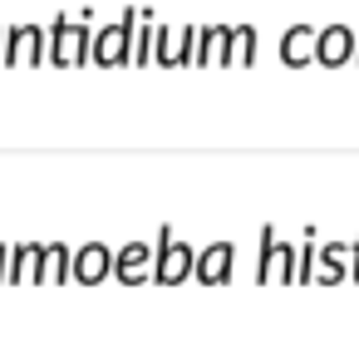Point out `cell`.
<instances>
[{"label":"cell","instance_id":"obj_1","mask_svg":"<svg viewBox=\"0 0 359 345\" xmlns=\"http://www.w3.org/2000/svg\"><path fill=\"white\" fill-rule=\"evenodd\" d=\"M261 286H295L300 281V247H285L271 227L261 232V261H256Z\"/></svg>","mask_w":359,"mask_h":345},{"label":"cell","instance_id":"obj_2","mask_svg":"<svg viewBox=\"0 0 359 345\" xmlns=\"http://www.w3.org/2000/svg\"><path fill=\"white\" fill-rule=\"evenodd\" d=\"M153 276L163 281V286H177V281H187V276H197V261H192V247H182V242H172V232L163 227V247H158V266H153Z\"/></svg>","mask_w":359,"mask_h":345},{"label":"cell","instance_id":"obj_3","mask_svg":"<svg viewBox=\"0 0 359 345\" xmlns=\"http://www.w3.org/2000/svg\"><path fill=\"white\" fill-rule=\"evenodd\" d=\"M114 261H118V256H114L104 242H89V247L74 252V281H79V286H99L104 276H114Z\"/></svg>","mask_w":359,"mask_h":345},{"label":"cell","instance_id":"obj_4","mask_svg":"<svg viewBox=\"0 0 359 345\" xmlns=\"http://www.w3.org/2000/svg\"><path fill=\"white\" fill-rule=\"evenodd\" d=\"M158 266V256H153V247L148 242H128L123 252H118V261H114V276L123 281V286H143V276Z\"/></svg>","mask_w":359,"mask_h":345},{"label":"cell","instance_id":"obj_5","mask_svg":"<svg viewBox=\"0 0 359 345\" xmlns=\"http://www.w3.org/2000/svg\"><path fill=\"white\" fill-rule=\"evenodd\" d=\"M231 266H236V247H231V242H212V247L197 256V281H202V286H222V281L231 276Z\"/></svg>","mask_w":359,"mask_h":345},{"label":"cell","instance_id":"obj_6","mask_svg":"<svg viewBox=\"0 0 359 345\" xmlns=\"http://www.w3.org/2000/svg\"><path fill=\"white\" fill-rule=\"evenodd\" d=\"M349 261H354V247H349V242L320 247V281H325V286H339L344 271H349Z\"/></svg>","mask_w":359,"mask_h":345},{"label":"cell","instance_id":"obj_7","mask_svg":"<svg viewBox=\"0 0 359 345\" xmlns=\"http://www.w3.org/2000/svg\"><path fill=\"white\" fill-rule=\"evenodd\" d=\"M11 276V247H0V281Z\"/></svg>","mask_w":359,"mask_h":345},{"label":"cell","instance_id":"obj_8","mask_svg":"<svg viewBox=\"0 0 359 345\" xmlns=\"http://www.w3.org/2000/svg\"><path fill=\"white\" fill-rule=\"evenodd\" d=\"M349 276L359 281V242H354V261H349Z\"/></svg>","mask_w":359,"mask_h":345}]
</instances>
